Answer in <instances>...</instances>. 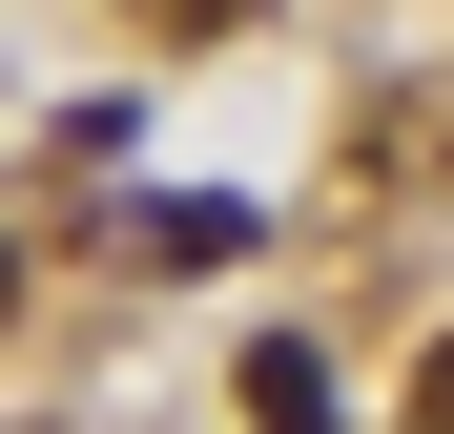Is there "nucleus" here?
Masks as SVG:
<instances>
[{
    "label": "nucleus",
    "mask_w": 454,
    "mask_h": 434,
    "mask_svg": "<svg viewBox=\"0 0 454 434\" xmlns=\"http://www.w3.org/2000/svg\"><path fill=\"white\" fill-rule=\"evenodd\" d=\"M248 434H331V373H310V351H289V331L248 351Z\"/></svg>",
    "instance_id": "nucleus-1"
},
{
    "label": "nucleus",
    "mask_w": 454,
    "mask_h": 434,
    "mask_svg": "<svg viewBox=\"0 0 454 434\" xmlns=\"http://www.w3.org/2000/svg\"><path fill=\"white\" fill-rule=\"evenodd\" d=\"M145 42H227V21H269V0H124Z\"/></svg>",
    "instance_id": "nucleus-2"
},
{
    "label": "nucleus",
    "mask_w": 454,
    "mask_h": 434,
    "mask_svg": "<svg viewBox=\"0 0 454 434\" xmlns=\"http://www.w3.org/2000/svg\"><path fill=\"white\" fill-rule=\"evenodd\" d=\"M393 434H454V331H434V373H413V414H393Z\"/></svg>",
    "instance_id": "nucleus-3"
},
{
    "label": "nucleus",
    "mask_w": 454,
    "mask_h": 434,
    "mask_svg": "<svg viewBox=\"0 0 454 434\" xmlns=\"http://www.w3.org/2000/svg\"><path fill=\"white\" fill-rule=\"evenodd\" d=\"M0 331H21V249H0Z\"/></svg>",
    "instance_id": "nucleus-4"
}]
</instances>
